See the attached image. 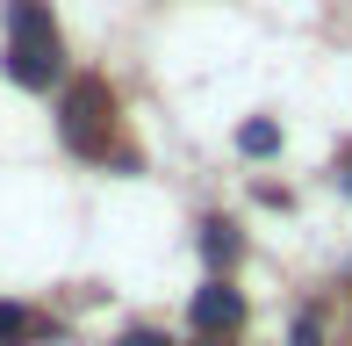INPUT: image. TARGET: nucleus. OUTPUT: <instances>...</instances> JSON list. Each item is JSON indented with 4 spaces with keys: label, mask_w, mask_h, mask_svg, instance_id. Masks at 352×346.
<instances>
[{
    "label": "nucleus",
    "mask_w": 352,
    "mask_h": 346,
    "mask_svg": "<svg viewBox=\"0 0 352 346\" xmlns=\"http://www.w3.org/2000/svg\"><path fill=\"white\" fill-rule=\"evenodd\" d=\"M8 72L14 87H51L65 72V43L43 0H8Z\"/></svg>",
    "instance_id": "obj_1"
},
{
    "label": "nucleus",
    "mask_w": 352,
    "mask_h": 346,
    "mask_svg": "<svg viewBox=\"0 0 352 346\" xmlns=\"http://www.w3.org/2000/svg\"><path fill=\"white\" fill-rule=\"evenodd\" d=\"M58 130H65V145L79 159H108V137H116V94L108 80H72L65 87V108H58Z\"/></svg>",
    "instance_id": "obj_2"
},
{
    "label": "nucleus",
    "mask_w": 352,
    "mask_h": 346,
    "mask_svg": "<svg viewBox=\"0 0 352 346\" xmlns=\"http://www.w3.org/2000/svg\"><path fill=\"white\" fill-rule=\"evenodd\" d=\"M187 318H195V332H201V339H230L237 325H245V296H237L230 281H209V289H195Z\"/></svg>",
    "instance_id": "obj_3"
},
{
    "label": "nucleus",
    "mask_w": 352,
    "mask_h": 346,
    "mask_svg": "<svg viewBox=\"0 0 352 346\" xmlns=\"http://www.w3.org/2000/svg\"><path fill=\"white\" fill-rule=\"evenodd\" d=\"M201 253H209V267H230L237 253H245L237 224H223V216H209V224H201Z\"/></svg>",
    "instance_id": "obj_4"
},
{
    "label": "nucleus",
    "mask_w": 352,
    "mask_h": 346,
    "mask_svg": "<svg viewBox=\"0 0 352 346\" xmlns=\"http://www.w3.org/2000/svg\"><path fill=\"white\" fill-rule=\"evenodd\" d=\"M43 339V318H29L22 303H0V346H29Z\"/></svg>",
    "instance_id": "obj_5"
},
{
    "label": "nucleus",
    "mask_w": 352,
    "mask_h": 346,
    "mask_svg": "<svg viewBox=\"0 0 352 346\" xmlns=\"http://www.w3.org/2000/svg\"><path fill=\"white\" fill-rule=\"evenodd\" d=\"M237 152L245 159H266V152H280V130L266 116H252V123H237Z\"/></svg>",
    "instance_id": "obj_6"
},
{
    "label": "nucleus",
    "mask_w": 352,
    "mask_h": 346,
    "mask_svg": "<svg viewBox=\"0 0 352 346\" xmlns=\"http://www.w3.org/2000/svg\"><path fill=\"white\" fill-rule=\"evenodd\" d=\"M287 346H324V325H316V318H295V339H287Z\"/></svg>",
    "instance_id": "obj_7"
},
{
    "label": "nucleus",
    "mask_w": 352,
    "mask_h": 346,
    "mask_svg": "<svg viewBox=\"0 0 352 346\" xmlns=\"http://www.w3.org/2000/svg\"><path fill=\"white\" fill-rule=\"evenodd\" d=\"M116 346H173V339H166V332H151V325H137V332H122Z\"/></svg>",
    "instance_id": "obj_8"
},
{
    "label": "nucleus",
    "mask_w": 352,
    "mask_h": 346,
    "mask_svg": "<svg viewBox=\"0 0 352 346\" xmlns=\"http://www.w3.org/2000/svg\"><path fill=\"white\" fill-rule=\"evenodd\" d=\"M338 181H345V195H352V159H345V173H338Z\"/></svg>",
    "instance_id": "obj_9"
},
{
    "label": "nucleus",
    "mask_w": 352,
    "mask_h": 346,
    "mask_svg": "<svg viewBox=\"0 0 352 346\" xmlns=\"http://www.w3.org/2000/svg\"><path fill=\"white\" fill-rule=\"evenodd\" d=\"M201 346H223V339H201Z\"/></svg>",
    "instance_id": "obj_10"
}]
</instances>
